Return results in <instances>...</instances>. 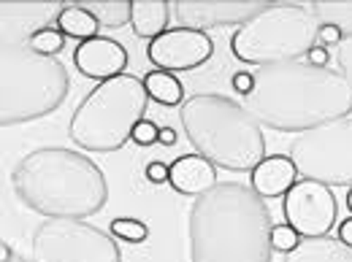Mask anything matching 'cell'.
<instances>
[{
  "instance_id": "cell-10",
  "label": "cell",
  "mask_w": 352,
  "mask_h": 262,
  "mask_svg": "<svg viewBox=\"0 0 352 262\" xmlns=\"http://www.w3.org/2000/svg\"><path fill=\"white\" fill-rule=\"evenodd\" d=\"M282 211L287 224L301 238H322V235H331L339 219V203L331 187L320 181L298 178L296 187L285 195Z\"/></svg>"
},
{
  "instance_id": "cell-2",
  "label": "cell",
  "mask_w": 352,
  "mask_h": 262,
  "mask_svg": "<svg viewBox=\"0 0 352 262\" xmlns=\"http://www.w3.org/2000/svg\"><path fill=\"white\" fill-rule=\"evenodd\" d=\"M250 184L222 181L187 211L190 262H271L274 217Z\"/></svg>"
},
{
  "instance_id": "cell-20",
  "label": "cell",
  "mask_w": 352,
  "mask_h": 262,
  "mask_svg": "<svg viewBox=\"0 0 352 262\" xmlns=\"http://www.w3.org/2000/svg\"><path fill=\"white\" fill-rule=\"evenodd\" d=\"M85 5L89 14L100 22L103 30H120L125 25H131V11H133V0H87V3H79Z\"/></svg>"
},
{
  "instance_id": "cell-32",
  "label": "cell",
  "mask_w": 352,
  "mask_h": 262,
  "mask_svg": "<svg viewBox=\"0 0 352 262\" xmlns=\"http://www.w3.org/2000/svg\"><path fill=\"white\" fill-rule=\"evenodd\" d=\"M0 262H36L33 257L28 260V257H22V254H16L6 241H3V257H0Z\"/></svg>"
},
{
  "instance_id": "cell-22",
  "label": "cell",
  "mask_w": 352,
  "mask_h": 262,
  "mask_svg": "<svg viewBox=\"0 0 352 262\" xmlns=\"http://www.w3.org/2000/svg\"><path fill=\"white\" fill-rule=\"evenodd\" d=\"M28 46L33 49V51H38V54H46V57H54V54H60L63 49H65V36L57 30V27H38V30H33L30 36H28Z\"/></svg>"
},
{
  "instance_id": "cell-8",
  "label": "cell",
  "mask_w": 352,
  "mask_h": 262,
  "mask_svg": "<svg viewBox=\"0 0 352 262\" xmlns=\"http://www.w3.org/2000/svg\"><path fill=\"white\" fill-rule=\"evenodd\" d=\"M298 176L325 187H352V117L298 132L287 154Z\"/></svg>"
},
{
  "instance_id": "cell-23",
  "label": "cell",
  "mask_w": 352,
  "mask_h": 262,
  "mask_svg": "<svg viewBox=\"0 0 352 262\" xmlns=\"http://www.w3.org/2000/svg\"><path fill=\"white\" fill-rule=\"evenodd\" d=\"M109 233H111L117 241H125V243H144V241L149 238V227H146L141 219H133V217L111 219Z\"/></svg>"
},
{
  "instance_id": "cell-12",
  "label": "cell",
  "mask_w": 352,
  "mask_h": 262,
  "mask_svg": "<svg viewBox=\"0 0 352 262\" xmlns=\"http://www.w3.org/2000/svg\"><path fill=\"white\" fill-rule=\"evenodd\" d=\"M268 3L258 0H176L171 3L176 25L187 30L206 33L212 27H228V25H247L255 19Z\"/></svg>"
},
{
  "instance_id": "cell-31",
  "label": "cell",
  "mask_w": 352,
  "mask_h": 262,
  "mask_svg": "<svg viewBox=\"0 0 352 262\" xmlns=\"http://www.w3.org/2000/svg\"><path fill=\"white\" fill-rule=\"evenodd\" d=\"M339 241H342L344 246H350V249H352V217L344 219V222L339 224Z\"/></svg>"
},
{
  "instance_id": "cell-30",
  "label": "cell",
  "mask_w": 352,
  "mask_h": 262,
  "mask_svg": "<svg viewBox=\"0 0 352 262\" xmlns=\"http://www.w3.org/2000/svg\"><path fill=\"white\" fill-rule=\"evenodd\" d=\"M342 41H344V38H342V33H339L336 27H331V25H322V27H320V38H317L320 46H339Z\"/></svg>"
},
{
  "instance_id": "cell-25",
  "label": "cell",
  "mask_w": 352,
  "mask_h": 262,
  "mask_svg": "<svg viewBox=\"0 0 352 262\" xmlns=\"http://www.w3.org/2000/svg\"><path fill=\"white\" fill-rule=\"evenodd\" d=\"M157 138H160V128H157L152 119H144V122H138V128L133 130L131 141H135V146H152V143H157Z\"/></svg>"
},
{
  "instance_id": "cell-15",
  "label": "cell",
  "mask_w": 352,
  "mask_h": 262,
  "mask_svg": "<svg viewBox=\"0 0 352 262\" xmlns=\"http://www.w3.org/2000/svg\"><path fill=\"white\" fill-rule=\"evenodd\" d=\"M298 181V171L287 154H271L250 171V187L263 198H285Z\"/></svg>"
},
{
  "instance_id": "cell-16",
  "label": "cell",
  "mask_w": 352,
  "mask_h": 262,
  "mask_svg": "<svg viewBox=\"0 0 352 262\" xmlns=\"http://www.w3.org/2000/svg\"><path fill=\"white\" fill-rule=\"evenodd\" d=\"M168 16H171V3L166 0H135L131 11V27L138 38L155 41L168 30Z\"/></svg>"
},
{
  "instance_id": "cell-5",
  "label": "cell",
  "mask_w": 352,
  "mask_h": 262,
  "mask_svg": "<svg viewBox=\"0 0 352 262\" xmlns=\"http://www.w3.org/2000/svg\"><path fill=\"white\" fill-rule=\"evenodd\" d=\"M71 92L68 68L57 57L33 51L28 41H3L0 51V125L16 128L54 114Z\"/></svg>"
},
{
  "instance_id": "cell-11",
  "label": "cell",
  "mask_w": 352,
  "mask_h": 262,
  "mask_svg": "<svg viewBox=\"0 0 352 262\" xmlns=\"http://www.w3.org/2000/svg\"><path fill=\"white\" fill-rule=\"evenodd\" d=\"M214 54V41L206 33L187 30V27H168L163 36L146 46V57L157 71L182 73L201 68Z\"/></svg>"
},
{
  "instance_id": "cell-9",
  "label": "cell",
  "mask_w": 352,
  "mask_h": 262,
  "mask_svg": "<svg viewBox=\"0 0 352 262\" xmlns=\"http://www.w3.org/2000/svg\"><path fill=\"white\" fill-rule=\"evenodd\" d=\"M36 262H122L111 233L82 219H44L30 238Z\"/></svg>"
},
{
  "instance_id": "cell-34",
  "label": "cell",
  "mask_w": 352,
  "mask_h": 262,
  "mask_svg": "<svg viewBox=\"0 0 352 262\" xmlns=\"http://www.w3.org/2000/svg\"><path fill=\"white\" fill-rule=\"evenodd\" d=\"M347 209H350V217H352V187H350V192H347Z\"/></svg>"
},
{
  "instance_id": "cell-14",
  "label": "cell",
  "mask_w": 352,
  "mask_h": 262,
  "mask_svg": "<svg viewBox=\"0 0 352 262\" xmlns=\"http://www.w3.org/2000/svg\"><path fill=\"white\" fill-rule=\"evenodd\" d=\"M168 184L179 195L201 198L209 189H214L220 181H217V168L206 157L184 154V157H176L174 163L168 165Z\"/></svg>"
},
{
  "instance_id": "cell-26",
  "label": "cell",
  "mask_w": 352,
  "mask_h": 262,
  "mask_svg": "<svg viewBox=\"0 0 352 262\" xmlns=\"http://www.w3.org/2000/svg\"><path fill=\"white\" fill-rule=\"evenodd\" d=\"M336 65H339V73L344 76V82L352 87V38L339 44V49H336Z\"/></svg>"
},
{
  "instance_id": "cell-33",
  "label": "cell",
  "mask_w": 352,
  "mask_h": 262,
  "mask_svg": "<svg viewBox=\"0 0 352 262\" xmlns=\"http://www.w3.org/2000/svg\"><path fill=\"white\" fill-rule=\"evenodd\" d=\"M157 143H163V146H174L176 143L174 128H160V138H157Z\"/></svg>"
},
{
  "instance_id": "cell-27",
  "label": "cell",
  "mask_w": 352,
  "mask_h": 262,
  "mask_svg": "<svg viewBox=\"0 0 352 262\" xmlns=\"http://www.w3.org/2000/svg\"><path fill=\"white\" fill-rule=\"evenodd\" d=\"M230 87L236 89V95H241V97L252 95V89H255V73H250V71H236V73L230 76Z\"/></svg>"
},
{
  "instance_id": "cell-7",
  "label": "cell",
  "mask_w": 352,
  "mask_h": 262,
  "mask_svg": "<svg viewBox=\"0 0 352 262\" xmlns=\"http://www.w3.org/2000/svg\"><path fill=\"white\" fill-rule=\"evenodd\" d=\"M320 19L304 3H274L241 25L233 38L230 51L244 65H282L307 60V54L317 46Z\"/></svg>"
},
{
  "instance_id": "cell-29",
  "label": "cell",
  "mask_w": 352,
  "mask_h": 262,
  "mask_svg": "<svg viewBox=\"0 0 352 262\" xmlns=\"http://www.w3.org/2000/svg\"><path fill=\"white\" fill-rule=\"evenodd\" d=\"M307 62L311 65V68H328V62H331V51H328L325 46L317 44L307 54Z\"/></svg>"
},
{
  "instance_id": "cell-19",
  "label": "cell",
  "mask_w": 352,
  "mask_h": 262,
  "mask_svg": "<svg viewBox=\"0 0 352 262\" xmlns=\"http://www.w3.org/2000/svg\"><path fill=\"white\" fill-rule=\"evenodd\" d=\"M144 87L155 103L168 106V108H176L184 100V84L176 79V73H168V71H157V68L149 71L144 76Z\"/></svg>"
},
{
  "instance_id": "cell-6",
  "label": "cell",
  "mask_w": 352,
  "mask_h": 262,
  "mask_svg": "<svg viewBox=\"0 0 352 262\" xmlns=\"http://www.w3.org/2000/svg\"><path fill=\"white\" fill-rule=\"evenodd\" d=\"M146 103L149 95L144 79L138 76L122 73L117 79L100 82L76 106L68 125V135L85 152H117L133 138L138 122H144Z\"/></svg>"
},
{
  "instance_id": "cell-21",
  "label": "cell",
  "mask_w": 352,
  "mask_h": 262,
  "mask_svg": "<svg viewBox=\"0 0 352 262\" xmlns=\"http://www.w3.org/2000/svg\"><path fill=\"white\" fill-rule=\"evenodd\" d=\"M311 11L317 14L320 25H331L342 33L344 41L352 38V3L350 0H339V3H328V0H320V3H311Z\"/></svg>"
},
{
  "instance_id": "cell-4",
  "label": "cell",
  "mask_w": 352,
  "mask_h": 262,
  "mask_svg": "<svg viewBox=\"0 0 352 262\" xmlns=\"http://www.w3.org/2000/svg\"><path fill=\"white\" fill-rule=\"evenodd\" d=\"M182 130L195 154L214 168L244 174L265 160V135L255 117L225 95H192L179 111Z\"/></svg>"
},
{
  "instance_id": "cell-28",
  "label": "cell",
  "mask_w": 352,
  "mask_h": 262,
  "mask_svg": "<svg viewBox=\"0 0 352 262\" xmlns=\"http://www.w3.org/2000/svg\"><path fill=\"white\" fill-rule=\"evenodd\" d=\"M144 176H146L149 184H157V187H160V184L168 181V165H163V163H149Z\"/></svg>"
},
{
  "instance_id": "cell-24",
  "label": "cell",
  "mask_w": 352,
  "mask_h": 262,
  "mask_svg": "<svg viewBox=\"0 0 352 262\" xmlns=\"http://www.w3.org/2000/svg\"><path fill=\"white\" fill-rule=\"evenodd\" d=\"M301 241H304V238H301L287 222H279V224L271 227V249H274V252L290 254V252H296V249L301 246Z\"/></svg>"
},
{
  "instance_id": "cell-3",
  "label": "cell",
  "mask_w": 352,
  "mask_h": 262,
  "mask_svg": "<svg viewBox=\"0 0 352 262\" xmlns=\"http://www.w3.org/2000/svg\"><path fill=\"white\" fill-rule=\"evenodd\" d=\"M16 200L46 219H85L109 200V181L87 154L44 146L25 154L11 171Z\"/></svg>"
},
{
  "instance_id": "cell-13",
  "label": "cell",
  "mask_w": 352,
  "mask_h": 262,
  "mask_svg": "<svg viewBox=\"0 0 352 262\" xmlns=\"http://www.w3.org/2000/svg\"><path fill=\"white\" fill-rule=\"evenodd\" d=\"M74 65L82 76L95 82H109L125 73L128 68V49L106 36L82 41L74 51Z\"/></svg>"
},
{
  "instance_id": "cell-18",
  "label": "cell",
  "mask_w": 352,
  "mask_h": 262,
  "mask_svg": "<svg viewBox=\"0 0 352 262\" xmlns=\"http://www.w3.org/2000/svg\"><path fill=\"white\" fill-rule=\"evenodd\" d=\"M54 25H57V30H60L65 38H79V41L98 38V30H100V22L89 14L85 5H79V3L60 8Z\"/></svg>"
},
{
  "instance_id": "cell-1",
  "label": "cell",
  "mask_w": 352,
  "mask_h": 262,
  "mask_svg": "<svg viewBox=\"0 0 352 262\" xmlns=\"http://www.w3.org/2000/svg\"><path fill=\"white\" fill-rule=\"evenodd\" d=\"M261 128L307 132L352 114V87L339 71L307 60L255 71V89L241 103Z\"/></svg>"
},
{
  "instance_id": "cell-17",
  "label": "cell",
  "mask_w": 352,
  "mask_h": 262,
  "mask_svg": "<svg viewBox=\"0 0 352 262\" xmlns=\"http://www.w3.org/2000/svg\"><path fill=\"white\" fill-rule=\"evenodd\" d=\"M285 262H352V249L333 235L307 238L296 252L285 254Z\"/></svg>"
}]
</instances>
